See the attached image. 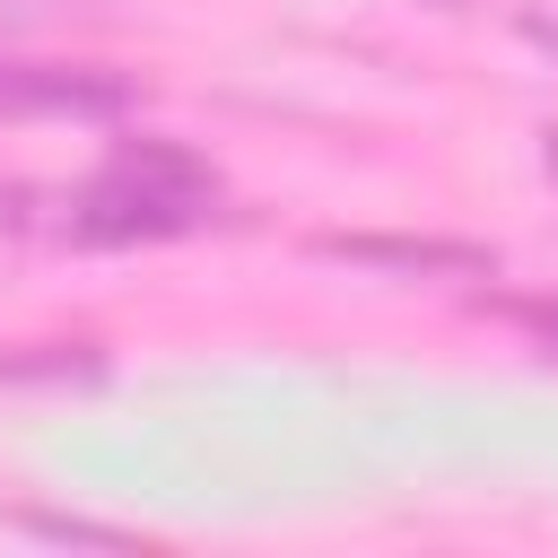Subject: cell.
Here are the masks:
<instances>
[{"instance_id":"6da1fadb","label":"cell","mask_w":558,"mask_h":558,"mask_svg":"<svg viewBox=\"0 0 558 558\" xmlns=\"http://www.w3.org/2000/svg\"><path fill=\"white\" fill-rule=\"evenodd\" d=\"M209 201H218V183H209V166H201V157H183V148H166V140H140V148H122V157H113V174H105L96 192H78L70 235H87V244L183 235V227H201V209H209Z\"/></svg>"},{"instance_id":"7a4b0ae2","label":"cell","mask_w":558,"mask_h":558,"mask_svg":"<svg viewBox=\"0 0 558 558\" xmlns=\"http://www.w3.org/2000/svg\"><path fill=\"white\" fill-rule=\"evenodd\" d=\"M131 78L70 70V61H0V122L9 113H122Z\"/></svg>"},{"instance_id":"3957f363","label":"cell","mask_w":558,"mask_h":558,"mask_svg":"<svg viewBox=\"0 0 558 558\" xmlns=\"http://www.w3.org/2000/svg\"><path fill=\"white\" fill-rule=\"evenodd\" d=\"M331 262H366V270H401V279H488L497 253L480 244H445V235H323Z\"/></svg>"},{"instance_id":"277c9868","label":"cell","mask_w":558,"mask_h":558,"mask_svg":"<svg viewBox=\"0 0 558 558\" xmlns=\"http://www.w3.org/2000/svg\"><path fill=\"white\" fill-rule=\"evenodd\" d=\"M9 523L44 532V541H105V549H131V532H105V523H78V514H9Z\"/></svg>"},{"instance_id":"5b68a950","label":"cell","mask_w":558,"mask_h":558,"mask_svg":"<svg viewBox=\"0 0 558 558\" xmlns=\"http://www.w3.org/2000/svg\"><path fill=\"white\" fill-rule=\"evenodd\" d=\"M523 35H532V44H549V52H558V9H532V17H523Z\"/></svg>"},{"instance_id":"8992f818","label":"cell","mask_w":558,"mask_h":558,"mask_svg":"<svg viewBox=\"0 0 558 558\" xmlns=\"http://www.w3.org/2000/svg\"><path fill=\"white\" fill-rule=\"evenodd\" d=\"M541 166H549V183H558V131H549V148H541Z\"/></svg>"}]
</instances>
